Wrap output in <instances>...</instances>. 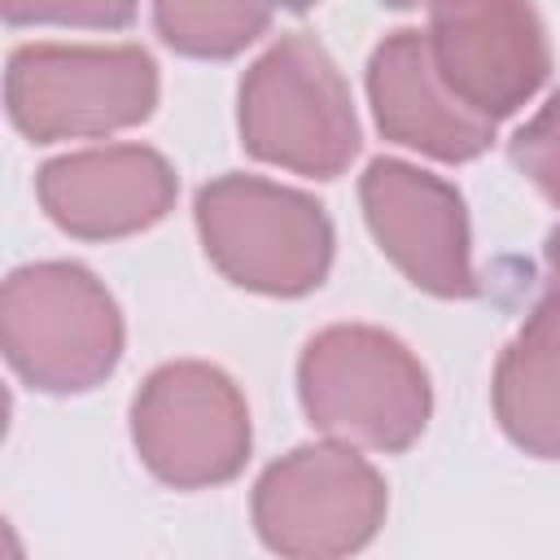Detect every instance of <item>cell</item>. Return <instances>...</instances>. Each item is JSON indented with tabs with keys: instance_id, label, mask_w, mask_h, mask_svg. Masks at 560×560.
Returning a JSON list of instances; mask_svg holds the SVG:
<instances>
[{
	"instance_id": "14",
	"label": "cell",
	"mask_w": 560,
	"mask_h": 560,
	"mask_svg": "<svg viewBox=\"0 0 560 560\" xmlns=\"http://www.w3.org/2000/svg\"><path fill=\"white\" fill-rule=\"evenodd\" d=\"M512 158L551 201H560V92L534 114L529 127H521V136L512 140Z\"/></svg>"
},
{
	"instance_id": "4",
	"label": "cell",
	"mask_w": 560,
	"mask_h": 560,
	"mask_svg": "<svg viewBox=\"0 0 560 560\" xmlns=\"http://www.w3.org/2000/svg\"><path fill=\"white\" fill-rule=\"evenodd\" d=\"M197 223L219 271L258 293H306L332 254V232L315 201L249 175L201 188Z\"/></svg>"
},
{
	"instance_id": "11",
	"label": "cell",
	"mask_w": 560,
	"mask_h": 560,
	"mask_svg": "<svg viewBox=\"0 0 560 560\" xmlns=\"http://www.w3.org/2000/svg\"><path fill=\"white\" fill-rule=\"evenodd\" d=\"M368 88L381 131L398 144L451 162L477 158L490 144V118L468 109L446 88V79L433 66L429 35L420 31H398L376 48Z\"/></svg>"
},
{
	"instance_id": "10",
	"label": "cell",
	"mask_w": 560,
	"mask_h": 560,
	"mask_svg": "<svg viewBox=\"0 0 560 560\" xmlns=\"http://www.w3.org/2000/svg\"><path fill=\"white\" fill-rule=\"evenodd\" d=\"M39 197L44 210L74 236H122L166 214L175 175L153 149L114 144L48 162Z\"/></svg>"
},
{
	"instance_id": "2",
	"label": "cell",
	"mask_w": 560,
	"mask_h": 560,
	"mask_svg": "<svg viewBox=\"0 0 560 560\" xmlns=\"http://www.w3.org/2000/svg\"><path fill=\"white\" fill-rule=\"evenodd\" d=\"M241 131L249 153L302 175H337L359 149L350 92L311 35H289L254 61L241 83Z\"/></svg>"
},
{
	"instance_id": "17",
	"label": "cell",
	"mask_w": 560,
	"mask_h": 560,
	"mask_svg": "<svg viewBox=\"0 0 560 560\" xmlns=\"http://www.w3.org/2000/svg\"><path fill=\"white\" fill-rule=\"evenodd\" d=\"M385 4H416V0H385Z\"/></svg>"
},
{
	"instance_id": "12",
	"label": "cell",
	"mask_w": 560,
	"mask_h": 560,
	"mask_svg": "<svg viewBox=\"0 0 560 560\" xmlns=\"http://www.w3.org/2000/svg\"><path fill=\"white\" fill-rule=\"evenodd\" d=\"M547 262L542 302L503 350L494 376L499 420L534 455H560V232L551 236Z\"/></svg>"
},
{
	"instance_id": "9",
	"label": "cell",
	"mask_w": 560,
	"mask_h": 560,
	"mask_svg": "<svg viewBox=\"0 0 560 560\" xmlns=\"http://www.w3.org/2000/svg\"><path fill=\"white\" fill-rule=\"evenodd\" d=\"M363 210L381 249L420 289L442 298H464L477 289L468 267L464 206L442 179L407 162H372L363 175Z\"/></svg>"
},
{
	"instance_id": "7",
	"label": "cell",
	"mask_w": 560,
	"mask_h": 560,
	"mask_svg": "<svg viewBox=\"0 0 560 560\" xmlns=\"http://www.w3.org/2000/svg\"><path fill=\"white\" fill-rule=\"evenodd\" d=\"M136 446L171 486L228 481L249 451V416L236 385L206 363H171L136 398Z\"/></svg>"
},
{
	"instance_id": "15",
	"label": "cell",
	"mask_w": 560,
	"mask_h": 560,
	"mask_svg": "<svg viewBox=\"0 0 560 560\" xmlns=\"http://www.w3.org/2000/svg\"><path fill=\"white\" fill-rule=\"evenodd\" d=\"M136 0H4L13 22H74V26H122Z\"/></svg>"
},
{
	"instance_id": "13",
	"label": "cell",
	"mask_w": 560,
	"mask_h": 560,
	"mask_svg": "<svg viewBox=\"0 0 560 560\" xmlns=\"http://www.w3.org/2000/svg\"><path fill=\"white\" fill-rule=\"evenodd\" d=\"M166 44L192 57H228L267 26V0H153Z\"/></svg>"
},
{
	"instance_id": "6",
	"label": "cell",
	"mask_w": 560,
	"mask_h": 560,
	"mask_svg": "<svg viewBox=\"0 0 560 560\" xmlns=\"http://www.w3.org/2000/svg\"><path fill=\"white\" fill-rule=\"evenodd\" d=\"M381 512V477L350 446H302L271 464L254 494L262 538L289 556L354 551L372 538Z\"/></svg>"
},
{
	"instance_id": "3",
	"label": "cell",
	"mask_w": 560,
	"mask_h": 560,
	"mask_svg": "<svg viewBox=\"0 0 560 560\" xmlns=\"http://www.w3.org/2000/svg\"><path fill=\"white\" fill-rule=\"evenodd\" d=\"M311 420L359 446L402 451L429 416V381L411 350L376 328H328L302 354Z\"/></svg>"
},
{
	"instance_id": "16",
	"label": "cell",
	"mask_w": 560,
	"mask_h": 560,
	"mask_svg": "<svg viewBox=\"0 0 560 560\" xmlns=\"http://www.w3.org/2000/svg\"><path fill=\"white\" fill-rule=\"evenodd\" d=\"M267 4H284V9H306L311 0H267Z\"/></svg>"
},
{
	"instance_id": "1",
	"label": "cell",
	"mask_w": 560,
	"mask_h": 560,
	"mask_svg": "<svg viewBox=\"0 0 560 560\" xmlns=\"http://www.w3.org/2000/svg\"><path fill=\"white\" fill-rule=\"evenodd\" d=\"M9 363L39 389H88L122 350L114 298L70 262H39L9 276L0 298Z\"/></svg>"
},
{
	"instance_id": "5",
	"label": "cell",
	"mask_w": 560,
	"mask_h": 560,
	"mask_svg": "<svg viewBox=\"0 0 560 560\" xmlns=\"http://www.w3.org/2000/svg\"><path fill=\"white\" fill-rule=\"evenodd\" d=\"M153 101L158 74L140 48L35 44L9 61V114L35 140L118 131L140 122Z\"/></svg>"
},
{
	"instance_id": "8",
	"label": "cell",
	"mask_w": 560,
	"mask_h": 560,
	"mask_svg": "<svg viewBox=\"0 0 560 560\" xmlns=\"http://www.w3.org/2000/svg\"><path fill=\"white\" fill-rule=\"evenodd\" d=\"M429 52L481 118L512 114L547 74V39L525 0H429Z\"/></svg>"
}]
</instances>
